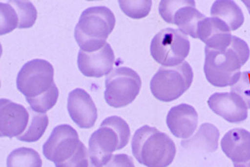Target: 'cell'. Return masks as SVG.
<instances>
[{
	"instance_id": "obj_1",
	"label": "cell",
	"mask_w": 250,
	"mask_h": 167,
	"mask_svg": "<svg viewBox=\"0 0 250 167\" xmlns=\"http://www.w3.org/2000/svg\"><path fill=\"white\" fill-rule=\"evenodd\" d=\"M250 49L244 40L233 36L230 45L224 50L205 48L204 71L209 83L225 88L236 83L241 69L249 60Z\"/></svg>"
},
{
	"instance_id": "obj_2",
	"label": "cell",
	"mask_w": 250,
	"mask_h": 167,
	"mask_svg": "<svg viewBox=\"0 0 250 167\" xmlns=\"http://www.w3.org/2000/svg\"><path fill=\"white\" fill-rule=\"evenodd\" d=\"M131 151L137 161L146 167H168L176 155V144L172 139L148 125L135 132Z\"/></svg>"
},
{
	"instance_id": "obj_3",
	"label": "cell",
	"mask_w": 250,
	"mask_h": 167,
	"mask_svg": "<svg viewBox=\"0 0 250 167\" xmlns=\"http://www.w3.org/2000/svg\"><path fill=\"white\" fill-rule=\"evenodd\" d=\"M116 18L105 6L85 9L74 30V37L80 49L86 52L100 50L106 45V40L114 30Z\"/></svg>"
},
{
	"instance_id": "obj_4",
	"label": "cell",
	"mask_w": 250,
	"mask_h": 167,
	"mask_svg": "<svg viewBox=\"0 0 250 167\" xmlns=\"http://www.w3.org/2000/svg\"><path fill=\"white\" fill-rule=\"evenodd\" d=\"M193 69L184 61L173 67H161L151 78L150 90L157 100L170 102L181 97L190 88Z\"/></svg>"
},
{
	"instance_id": "obj_5",
	"label": "cell",
	"mask_w": 250,
	"mask_h": 167,
	"mask_svg": "<svg viewBox=\"0 0 250 167\" xmlns=\"http://www.w3.org/2000/svg\"><path fill=\"white\" fill-rule=\"evenodd\" d=\"M190 51L188 36L176 29H164L153 38L150 53L155 61L163 67H173L183 63Z\"/></svg>"
},
{
	"instance_id": "obj_6",
	"label": "cell",
	"mask_w": 250,
	"mask_h": 167,
	"mask_svg": "<svg viewBox=\"0 0 250 167\" xmlns=\"http://www.w3.org/2000/svg\"><path fill=\"white\" fill-rule=\"evenodd\" d=\"M104 98L111 107L120 108L132 103L142 87L140 75L127 67L116 68L105 80Z\"/></svg>"
},
{
	"instance_id": "obj_7",
	"label": "cell",
	"mask_w": 250,
	"mask_h": 167,
	"mask_svg": "<svg viewBox=\"0 0 250 167\" xmlns=\"http://www.w3.org/2000/svg\"><path fill=\"white\" fill-rule=\"evenodd\" d=\"M54 76V67L50 62L42 59L32 60L20 69L16 86L25 98H35L52 87Z\"/></svg>"
},
{
	"instance_id": "obj_8",
	"label": "cell",
	"mask_w": 250,
	"mask_h": 167,
	"mask_svg": "<svg viewBox=\"0 0 250 167\" xmlns=\"http://www.w3.org/2000/svg\"><path fill=\"white\" fill-rule=\"evenodd\" d=\"M159 13L166 23L176 25L186 36L198 39L199 24L206 16L197 10L195 1H161Z\"/></svg>"
},
{
	"instance_id": "obj_9",
	"label": "cell",
	"mask_w": 250,
	"mask_h": 167,
	"mask_svg": "<svg viewBox=\"0 0 250 167\" xmlns=\"http://www.w3.org/2000/svg\"><path fill=\"white\" fill-rule=\"evenodd\" d=\"M81 141L78 132L72 126H56L43 145V155L54 164L65 162L74 155Z\"/></svg>"
},
{
	"instance_id": "obj_10",
	"label": "cell",
	"mask_w": 250,
	"mask_h": 167,
	"mask_svg": "<svg viewBox=\"0 0 250 167\" xmlns=\"http://www.w3.org/2000/svg\"><path fill=\"white\" fill-rule=\"evenodd\" d=\"M119 137L114 129L100 126L89 137V162L95 167H104L112 159L113 153L119 150Z\"/></svg>"
},
{
	"instance_id": "obj_11",
	"label": "cell",
	"mask_w": 250,
	"mask_h": 167,
	"mask_svg": "<svg viewBox=\"0 0 250 167\" xmlns=\"http://www.w3.org/2000/svg\"><path fill=\"white\" fill-rule=\"evenodd\" d=\"M67 109L73 122L82 129H89L98 119V110L90 95L82 89L69 93Z\"/></svg>"
},
{
	"instance_id": "obj_12",
	"label": "cell",
	"mask_w": 250,
	"mask_h": 167,
	"mask_svg": "<svg viewBox=\"0 0 250 167\" xmlns=\"http://www.w3.org/2000/svg\"><path fill=\"white\" fill-rule=\"evenodd\" d=\"M27 108L6 98L0 100V135L12 139L22 135L28 125Z\"/></svg>"
},
{
	"instance_id": "obj_13",
	"label": "cell",
	"mask_w": 250,
	"mask_h": 167,
	"mask_svg": "<svg viewBox=\"0 0 250 167\" xmlns=\"http://www.w3.org/2000/svg\"><path fill=\"white\" fill-rule=\"evenodd\" d=\"M208 104L213 113L228 122L238 124L248 119V108L246 102L232 92L213 94L208 99Z\"/></svg>"
},
{
	"instance_id": "obj_14",
	"label": "cell",
	"mask_w": 250,
	"mask_h": 167,
	"mask_svg": "<svg viewBox=\"0 0 250 167\" xmlns=\"http://www.w3.org/2000/svg\"><path fill=\"white\" fill-rule=\"evenodd\" d=\"M114 62V50L108 43L96 52H86L80 49L78 52V69L86 77L98 78L109 74Z\"/></svg>"
},
{
	"instance_id": "obj_15",
	"label": "cell",
	"mask_w": 250,
	"mask_h": 167,
	"mask_svg": "<svg viewBox=\"0 0 250 167\" xmlns=\"http://www.w3.org/2000/svg\"><path fill=\"white\" fill-rule=\"evenodd\" d=\"M167 128L178 139H189L198 127V114L193 106L182 103L173 106L166 117Z\"/></svg>"
},
{
	"instance_id": "obj_16",
	"label": "cell",
	"mask_w": 250,
	"mask_h": 167,
	"mask_svg": "<svg viewBox=\"0 0 250 167\" xmlns=\"http://www.w3.org/2000/svg\"><path fill=\"white\" fill-rule=\"evenodd\" d=\"M232 35L226 23L218 18H205L199 24L197 37L206 47L224 50L230 45Z\"/></svg>"
},
{
	"instance_id": "obj_17",
	"label": "cell",
	"mask_w": 250,
	"mask_h": 167,
	"mask_svg": "<svg viewBox=\"0 0 250 167\" xmlns=\"http://www.w3.org/2000/svg\"><path fill=\"white\" fill-rule=\"evenodd\" d=\"M221 148L233 163L250 161V132L244 128L229 130L221 141Z\"/></svg>"
},
{
	"instance_id": "obj_18",
	"label": "cell",
	"mask_w": 250,
	"mask_h": 167,
	"mask_svg": "<svg viewBox=\"0 0 250 167\" xmlns=\"http://www.w3.org/2000/svg\"><path fill=\"white\" fill-rule=\"evenodd\" d=\"M220 136L216 126L209 122L204 123L195 135L182 141L181 146L186 150L211 153L218 150Z\"/></svg>"
},
{
	"instance_id": "obj_19",
	"label": "cell",
	"mask_w": 250,
	"mask_h": 167,
	"mask_svg": "<svg viewBox=\"0 0 250 167\" xmlns=\"http://www.w3.org/2000/svg\"><path fill=\"white\" fill-rule=\"evenodd\" d=\"M210 12L212 17L222 20L231 31L238 30L244 23L242 9L233 1H216L211 6Z\"/></svg>"
},
{
	"instance_id": "obj_20",
	"label": "cell",
	"mask_w": 250,
	"mask_h": 167,
	"mask_svg": "<svg viewBox=\"0 0 250 167\" xmlns=\"http://www.w3.org/2000/svg\"><path fill=\"white\" fill-rule=\"evenodd\" d=\"M30 113V120L28 125L22 135L17 137L18 141L21 142L32 143L37 142L44 135L49 124V119L46 114L36 113L27 108Z\"/></svg>"
},
{
	"instance_id": "obj_21",
	"label": "cell",
	"mask_w": 250,
	"mask_h": 167,
	"mask_svg": "<svg viewBox=\"0 0 250 167\" xmlns=\"http://www.w3.org/2000/svg\"><path fill=\"white\" fill-rule=\"evenodd\" d=\"M7 167H42L40 154L32 148H16L9 154Z\"/></svg>"
},
{
	"instance_id": "obj_22",
	"label": "cell",
	"mask_w": 250,
	"mask_h": 167,
	"mask_svg": "<svg viewBox=\"0 0 250 167\" xmlns=\"http://www.w3.org/2000/svg\"><path fill=\"white\" fill-rule=\"evenodd\" d=\"M59 97V90L56 84L42 95L35 98H25L32 111L40 114H45L57 103Z\"/></svg>"
},
{
	"instance_id": "obj_23",
	"label": "cell",
	"mask_w": 250,
	"mask_h": 167,
	"mask_svg": "<svg viewBox=\"0 0 250 167\" xmlns=\"http://www.w3.org/2000/svg\"><path fill=\"white\" fill-rule=\"evenodd\" d=\"M15 8L19 18L18 28H30L37 20V10L29 1H8Z\"/></svg>"
},
{
	"instance_id": "obj_24",
	"label": "cell",
	"mask_w": 250,
	"mask_h": 167,
	"mask_svg": "<svg viewBox=\"0 0 250 167\" xmlns=\"http://www.w3.org/2000/svg\"><path fill=\"white\" fill-rule=\"evenodd\" d=\"M100 126H109L115 130L119 137V150L125 148L130 139L131 130L126 121L118 116H111L104 119Z\"/></svg>"
},
{
	"instance_id": "obj_25",
	"label": "cell",
	"mask_w": 250,
	"mask_h": 167,
	"mask_svg": "<svg viewBox=\"0 0 250 167\" xmlns=\"http://www.w3.org/2000/svg\"><path fill=\"white\" fill-rule=\"evenodd\" d=\"M122 12L132 19H142L146 17L150 12L152 1H118Z\"/></svg>"
},
{
	"instance_id": "obj_26",
	"label": "cell",
	"mask_w": 250,
	"mask_h": 167,
	"mask_svg": "<svg viewBox=\"0 0 250 167\" xmlns=\"http://www.w3.org/2000/svg\"><path fill=\"white\" fill-rule=\"evenodd\" d=\"M1 10V35L12 32L19 25V18L15 8L8 1L6 3H0Z\"/></svg>"
},
{
	"instance_id": "obj_27",
	"label": "cell",
	"mask_w": 250,
	"mask_h": 167,
	"mask_svg": "<svg viewBox=\"0 0 250 167\" xmlns=\"http://www.w3.org/2000/svg\"><path fill=\"white\" fill-rule=\"evenodd\" d=\"M56 167H89V157L88 150L83 143L80 142L77 150L72 157L65 162L54 164Z\"/></svg>"
},
{
	"instance_id": "obj_28",
	"label": "cell",
	"mask_w": 250,
	"mask_h": 167,
	"mask_svg": "<svg viewBox=\"0 0 250 167\" xmlns=\"http://www.w3.org/2000/svg\"><path fill=\"white\" fill-rule=\"evenodd\" d=\"M231 92L239 95L250 109V71L242 72L238 82L231 86Z\"/></svg>"
},
{
	"instance_id": "obj_29",
	"label": "cell",
	"mask_w": 250,
	"mask_h": 167,
	"mask_svg": "<svg viewBox=\"0 0 250 167\" xmlns=\"http://www.w3.org/2000/svg\"><path fill=\"white\" fill-rule=\"evenodd\" d=\"M104 167H135L134 161L126 154H117L113 155L110 161Z\"/></svg>"
},
{
	"instance_id": "obj_30",
	"label": "cell",
	"mask_w": 250,
	"mask_h": 167,
	"mask_svg": "<svg viewBox=\"0 0 250 167\" xmlns=\"http://www.w3.org/2000/svg\"><path fill=\"white\" fill-rule=\"evenodd\" d=\"M233 167H250V161L244 163H233Z\"/></svg>"
},
{
	"instance_id": "obj_31",
	"label": "cell",
	"mask_w": 250,
	"mask_h": 167,
	"mask_svg": "<svg viewBox=\"0 0 250 167\" xmlns=\"http://www.w3.org/2000/svg\"><path fill=\"white\" fill-rule=\"evenodd\" d=\"M242 1L244 3V5H246V8H247L248 11H249L250 14V1H246V0H243Z\"/></svg>"
},
{
	"instance_id": "obj_32",
	"label": "cell",
	"mask_w": 250,
	"mask_h": 167,
	"mask_svg": "<svg viewBox=\"0 0 250 167\" xmlns=\"http://www.w3.org/2000/svg\"><path fill=\"white\" fill-rule=\"evenodd\" d=\"M89 167H95L94 165H93L92 164V163H91L90 162H89Z\"/></svg>"
}]
</instances>
